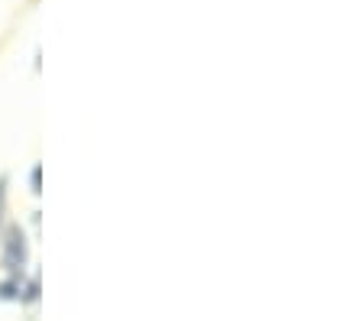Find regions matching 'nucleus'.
Instances as JSON below:
<instances>
[{"label":"nucleus","instance_id":"1","mask_svg":"<svg viewBox=\"0 0 363 321\" xmlns=\"http://www.w3.org/2000/svg\"><path fill=\"white\" fill-rule=\"evenodd\" d=\"M0 205H4V182H0Z\"/></svg>","mask_w":363,"mask_h":321}]
</instances>
